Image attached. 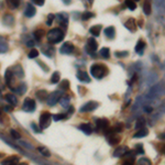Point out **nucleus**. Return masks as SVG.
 Instances as JSON below:
<instances>
[{
	"mask_svg": "<svg viewBox=\"0 0 165 165\" xmlns=\"http://www.w3.org/2000/svg\"><path fill=\"white\" fill-rule=\"evenodd\" d=\"M165 95V79L160 81L158 84L153 85L148 92H146V98L148 99H156Z\"/></svg>",
	"mask_w": 165,
	"mask_h": 165,
	"instance_id": "nucleus-1",
	"label": "nucleus"
},
{
	"mask_svg": "<svg viewBox=\"0 0 165 165\" xmlns=\"http://www.w3.org/2000/svg\"><path fill=\"white\" fill-rule=\"evenodd\" d=\"M65 34H64V31L61 30V29H52L51 31H49V33H47V40H49V42L51 43H58L63 41V39H64Z\"/></svg>",
	"mask_w": 165,
	"mask_h": 165,
	"instance_id": "nucleus-2",
	"label": "nucleus"
},
{
	"mask_svg": "<svg viewBox=\"0 0 165 165\" xmlns=\"http://www.w3.org/2000/svg\"><path fill=\"white\" fill-rule=\"evenodd\" d=\"M90 73H92V75L95 77V78L100 79V78H102V77L107 74V68H106V66H104V65L94 64V65H92V67H90Z\"/></svg>",
	"mask_w": 165,
	"mask_h": 165,
	"instance_id": "nucleus-3",
	"label": "nucleus"
},
{
	"mask_svg": "<svg viewBox=\"0 0 165 165\" xmlns=\"http://www.w3.org/2000/svg\"><path fill=\"white\" fill-rule=\"evenodd\" d=\"M62 98V90H56V92H53L51 95H49V98H47V105L49 106H54L56 105L61 100Z\"/></svg>",
	"mask_w": 165,
	"mask_h": 165,
	"instance_id": "nucleus-4",
	"label": "nucleus"
},
{
	"mask_svg": "<svg viewBox=\"0 0 165 165\" xmlns=\"http://www.w3.org/2000/svg\"><path fill=\"white\" fill-rule=\"evenodd\" d=\"M51 124V113L50 112H43L40 117V128L46 129Z\"/></svg>",
	"mask_w": 165,
	"mask_h": 165,
	"instance_id": "nucleus-5",
	"label": "nucleus"
},
{
	"mask_svg": "<svg viewBox=\"0 0 165 165\" xmlns=\"http://www.w3.org/2000/svg\"><path fill=\"white\" fill-rule=\"evenodd\" d=\"M22 109L27 112L34 111L35 110V101L32 99V98H25L24 101H23Z\"/></svg>",
	"mask_w": 165,
	"mask_h": 165,
	"instance_id": "nucleus-6",
	"label": "nucleus"
},
{
	"mask_svg": "<svg viewBox=\"0 0 165 165\" xmlns=\"http://www.w3.org/2000/svg\"><path fill=\"white\" fill-rule=\"evenodd\" d=\"M97 47H98V43H97L96 40L94 38H89L88 41H87V45H86L87 52H88L90 55H92V54L96 52Z\"/></svg>",
	"mask_w": 165,
	"mask_h": 165,
	"instance_id": "nucleus-7",
	"label": "nucleus"
},
{
	"mask_svg": "<svg viewBox=\"0 0 165 165\" xmlns=\"http://www.w3.org/2000/svg\"><path fill=\"white\" fill-rule=\"evenodd\" d=\"M13 76H15V74H13V72H12L11 69H6V73H4V81H6V84L12 89H13V86H12Z\"/></svg>",
	"mask_w": 165,
	"mask_h": 165,
	"instance_id": "nucleus-8",
	"label": "nucleus"
},
{
	"mask_svg": "<svg viewBox=\"0 0 165 165\" xmlns=\"http://www.w3.org/2000/svg\"><path fill=\"white\" fill-rule=\"evenodd\" d=\"M97 107H98V102H96V101H88L87 104H85L84 106L81 108V112L92 111V110H95Z\"/></svg>",
	"mask_w": 165,
	"mask_h": 165,
	"instance_id": "nucleus-9",
	"label": "nucleus"
},
{
	"mask_svg": "<svg viewBox=\"0 0 165 165\" xmlns=\"http://www.w3.org/2000/svg\"><path fill=\"white\" fill-rule=\"evenodd\" d=\"M74 51V45L71 42H65L60 49V52L62 54H71L73 53Z\"/></svg>",
	"mask_w": 165,
	"mask_h": 165,
	"instance_id": "nucleus-10",
	"label": "nucleus"
},
{
	"mask_svg": "<svg viewBox=\"0 0 165 165\" xmlns=\"http://www.w3.org/2000/svg\"><path fill=\"white\" fill-rule=\"evenodd\" d=\"M96 124H97V129H98V130L107 131L108 128H109V122H108L107 119H97Z\"/></svg>",
	"mask_w": 165,
	"mask_h": 165,
	"instance_id": "nucleus-11",
	"label": "nucleus"
},
{
	"mask_svg": "<svg viewBox=\"0 0 165 165\" xmlns=\"http://www.w3.org/2000/svg\"><path fill=\"white\" fill-rule=\"evenodd\" d=\"M58 23L62 28L66 29L67 27V23H68V15L66 13H60L58 15Z\"/></svg>",
	"mask_w": 165,
	"mask_h": 165,
	"instance_id": "nucleus-12",
	"label": "nucleus"
},
{
	"mask_svg": "<svg viewBox=\"0 0 165 165\" xmlns=\"http://www.w3.org/2000/svg\"><path fill=\"white\" fill-rule=\"evenodd\" d=\"M76 76H77V78L81 81H83V83H89V81H90V78H89L88 74L86 73V72H84V71H78L76 74Z\"/></svg>",
	"mask_w": 165,
	"mask_h": 165,
	"instance_id": "nucleus-13",
	"label": "nucleus"
},
{
	"mask_svg": "<svg viewBox=\"0 0 165 165\" xmlns=\"http://www.w3.org/2000/svg\"><path fill=\"white\" fill-rule=\"evenodd\" d=\"M35 13H36V10H35V8L33 7V4H28L27 8H25V10H24V15H27L28 18H31V17L35 15Z\"/></svg>",
	"mask_w": 165,
	"mask_h": 165,
	"instance_id": "nucleus-14",
	"label": "nucleus"
},
{
	"mask_svg": "<svg viewBox=\"0 0 165 165\" xmlns=\"http://www.w3.org/2000/svg\"><path fill=\"white\" fill-rule=\"evenodd\" d=\"M19 160H20L19 156H15V155H13V156H10V158H6L4 161H2L1 165H13V164H17V163L19 162Z\"/></svg>",
	"mask_w": 165,
	"mask_h": 165,
	"instance_id": "nucleus-15",
	"label": "nucleus"
},
{
	"mask_svg": "<svg viewBox=\"0 0 165 165\" xmlns=\"http://www.w3.org/2000/svg\"><path fill=\"white\" fill-rule=\"evenodd\" d=\"M128 151L129 150H128L127 146H120V148H118V149L113 152V156H116V158H120V156H122V155H124V154H127Z\"/></svg>",
	"mask_w": 165,
	"mask_h": 165,
	"instance_id": "nucleus-16",
	"label": "nucleus"
},
{
	"mask_svg": "<svg viewBox=\"0 0 165 165\" xmlns=\"http://www.w3.org/2000/svg\"><path fill=\"white\" fill-rule=\"evenodd\" d=\"M124 25H126V28L127 29H129V30H131L132 32H134L135 30H137V24H135V21L133 18H130V19L128 20L127 22L124 23Z\"/></svg>",
	"mask_w": 165,
	"mask_h": 165,
	"instance_id": "nucleus-17",
	"label": "nucleus"
},
{
	"mask_svg": "<svg viewBox=\"0 0 165 165\" xmlns=\"http://www.w3.org/2000/svg\"><path fill=\"white\" fill-rule=\"evenodd\" d=\"M4 99L7 100V102L10 104V106H15V105L18 104V99H17L15 95H12V94H7V95L4 96Z\"/></svg>",
	"mask_w": 165,
	"mask_h": 165,
	"instance_id": "nucleus-18",
	"label": "nucleus"
},
{
	"mask_svg": "<svg viewBox=\"0 0 165 165\" xmlns=\"http://www.w3.org/2000/svg\"><path fill=\"white\" fill-rule=\"evenodd\" d=\"M79 129H81L84 133H86V134H92V124H89V123H83V124H81V127H79Z\"/></svg>",
	"mask_w": 165,
	"mask_h": 165,
	"instance_id": "nucleus-19",
	"label": "nucleus"
},
{
	"mask_svg": "<svg viewBox=\"0 0 165 165\" xmlns=\"http://www.w3.org/2000/svg\"><path fill=\"white\" fill-rule=\"evenodd\" d=\"M144 49H145V42H144L143 40H140V41H138L137 45H135V51H137V53L143 54V51H144Z\"/></svg>",
	"mask_w": 165,
	"mask_h": 165,
	"instance_id": "nucleus-20",
	"label": "nucleus"
},
{
	"mask_svg": "<svg viewBox=\"0 0 165 165\" xmlns=\"http://www.w3.org/2000/svg\"><path fill=\"white\" fill-rule=\"evenodd\" d=\"M35 95H36V97L40 100H47V98H49V92H46V90H44V89H41V90L36 92Z\"/></svg>",
	"mask_w": 165,
	"mask_h": 165,
	"instance_id": "nucleus-21",
	"label": "nucleus"
},
{
	"mask_svg": "<svg viewBox=\"0 0 165 165\" xmlns=\"http://www.w3.org/2000/svg\"><path fill=\"white\" fill-rule=\"evenodd\" d=\"M46 47H47V45H43L42 46L43 53L45 54L46 56H49V57H52V56H53V53H54V49H53V47H51L50 45H49V50H46Z\"/></svg>",
	"mask_w": 165,
	"mask_h": 165,
	"instance_id": "nucleus-22",
	"label": "nucleus"
},
{
	"mask_svg": "<svg viewBox=\"0 0 165 165\" xmlns=\"http://www.w3.org/2000/svg\"><path fill=\"white\" fill-rule=\"evenodd\" d=\"M148 133H149V130H148L146 128H142V129H140V130L135 133L134 138H143V137L148 135Z\"/></svg>",
	"mask_w": 165,
	"mask_h": 165,
	"instance_id": "nucleus-23",
	"label": "nucleus"
},
{
	"mask_svg": "<svg viewBox=\"0 0 165 165\" xmlns=\"http://www.w3.org/2000/svg\"><path fill=\"white\" fill-rule=\"evenodd\" d=\"M69 81H67V79H64V81H61V84H60V90H62V92H65V90H67V89L69 88Z\"/></svg>",
	"mask_w": 165,
	"mask_h": 165,
	"instance_id": "nucleus-24",
	"label": "nucleus"
},
{
	"mask_svg": "<svg viewBox=\"0 0 165 165\" xmlns=\"http://www.w3.org/2000/svg\"><path fill=\"white\" fill-rule=\"evenodd\" d=\"M100 31H101V25H94L90 28V33L95 36H98L100 34Z\"/></svg>",
	"mask_w": 165,
	"mask_h": 165,
	"instance_id": "nucleus-25",
	"label": "nucleus"
},
{
	"mask_svg": "<svg viewBox=\"0 0 165 165\" xmlns=\"http://www.w3.org/2000/svg\"><path fill=\"white\" fill-rule=\"evenodd\" d=\"M115 33H116V31H115V28L113 27H109L107 28V29H105V34L107 35L108 38H113L115 36Z\"/></svg>",
	"mask_w": 165,
	"mask_h": 165,
	"instance_id": "nucleus-26",
	"label": "nucleus"
},
{
	"mask_svg": "<svg viewBox=\"0 0 165 165\" xmlns=\"http://www.w3.org/2000/svg\"><path fill=\"white\" fill-rule=\"evenodd\" d=\"M144 126H145V119L143 118V117H140L138 119V121H137V124H135V128L137 129H142V128H144Z\"/></svg>",
	"mask_w": 165,
	"mask_h": 165,
	"instance_id": "nucleus-27",
	"label": "nucleus"
},
{
	"mask_svg": "<svg viewBox=\"0 0 165 165\" xmlns=\"http://www.w3.org/2000/svg\"><path fill=\"white\" fill-rule=\"evenodd\" d=\"M60 78H61L60 73H58V72H54L52 77H51V83H52V84H56V83L60 81Z\"/></svg>",
	"mask_w": 165,
	"mask_h": 165,
	"instance_id": "nucleus-28",
	"label": "nucleus"
},
{
	"mask_svg": "<svg viewBox=\"0 0 165 165\" xmlns=\"http://www.w3.org/2000/svg\"><path fill=\"white\" fill-rule=\"evenodd\" d=\"M4 23L7 25H11L13 23V17L11 15H6L4 17Z\"/></svg>",
	"mask_w": 165,
	"mask_h": 165,
	"instance_id": "nucleus-29",
	"label": "nucleus"
},
{
	"mask_svg": "<svg viewBox=\"0 0 165 165\" xmlns=\"http://www.w3.org/2000/svg\"><path fill=\"white\" fill-rule=\"evenodd\" d=\"M100 55H101V57H104V58H109V56H110V50H109L108 47L101 49V50H100Z\"/></svg>",
	"mask_w": 165,
	"mask_h": 165,
	"instance_id": "nucleus-30",
	"label": "nucleus"
},
{
	"mask_svg": "<svg viewBox=\"0 0 165 165\" xmlns=\"http://www.w3.org/2000/svg\"><path fill=\"white\" fill-rule=\"evenodd\" d=\"M38 150L40 153L42 154V155H44V156H46V158H49V156L51 155L50 151L47 150L46 148H44V146H40V148H38Z\"/></svg>",
	"mask_w": 165,
	"mask_h": 165,
	"instance_id": "nucleus-31",
	"label": "nucleus"
},
{
	"mask_svg": "<svg viewBox=\"0 0 165 165\" xmlns=\"http://www.w3.org/2000/svg\"><path fill=\"white\" fill-rule=\"evenodd\" d=\"M143 11H144V13L148 15L151 13V4L149 1L144 2V4H143Z\"/></svg>",
	"mask_w": 165,
	"mask_h": 165,
	"instance_id": "nucleus-32",
	"label": "nucleus"
},
{
	"mask_svg": "<svg viewBox=\"0 0 165 165\" xmlns=\"http://www.w3.org/2000/svg\"><path fill=\"white\" fill-rule=\"evenodd\" d=\"M13 92H18L19 95H22L23 92H25V90H27V87H25V85L24 84H22L20 87H18V88H13L12 89Z\"/></svg>",
	"mask_w": 165,
	"mask_h": 165,
	"instance_id": "nucleus-33",
	"label": "nucleus"
},
{
	"mask_svg": "<svg viewBox=\"0 0 165 165\" xmlns=\"http://www.w3.org/2000/svg\"><path fill=\"white\" fill-rule=\"evenodd\" d=\"M43 34H44V32H43V30H36L34 32V39L36 40V41H41V39H42V36H43Z\"/></svg>",
	"mask_w": 165,
	"mask_h": 165,
	"instance_id": "nucleus-34",
	"label": "nucleus"
},
{
	"mask_svg": "<svg viewBox=\"0 0 165 165\" xmlns=\"http://www.w3.org/2000/svg\"><path fill=\"white\" fill-rule=\"evenodd\" d=\"M122 129H123V127H122V123H117L116 124L115 127L112 128L111 130L115 132V133H120L121 131H122Z\"/></svg>",
	"mask_w": 165,
	"mask_h": 165,
	"instance_id": "nucleus-35",
	"label": "nucleus"
},
{
	"mask_svg": "<svg viewBox=\"0 0 165 165\" xmlns=\"http://www.w3.org/2000/svg\"><path fill=\"white\" fill-rule=\"evenodd\" d=\"M60 101H61V104H62L63 107H67V106H68V102H69V97L68 96H63Z\"/></svg>",
	"mask_w": 165,
	"mask_h": 165,
	"instance_id": "nucleus-36",
	"label": "nucleus"
},
{
	"mask_svg": "<svg viewBox=\"0 0 165 165\" xmlns=\"http://www.w3.org/2000/svg\"><path fill=\"white\" fill-rule=\"evenodd\" d=\"M94 13H92V12H90V11H86V12H84V13H83V15H81V19L84 20H88V19H90V18H92V17H94Z\"/></svg>",
	"mask_w": 165,
	"mask_h": 165,
	"instance_id": "nucleus-37",
	"label": "nucleus"
},
{
	"mask_svg": "<svg viewBox=\"0 0 165 165\" xmlns=\"http://www.w3.org/2000/svg\"><path fill=\"white\" fill-rule=\"evenodd\" d=\"M126 6H127L130 10H135L137 9V4L134 1H126Z\"/></svg>",
	"mask_w": 165,
	"mask_h": 165,
	"instance_id": "nucleus-38",
	"label": "nucleus"
},
{
	"mask_svg": "<svg viewBox=\"0 0 165 165\" xmlns=\"http://www.w3.org/2000/svg\"><path fill=\"white\" fill-rule=\"evenodd\" d=\"M138 165H152V163H151V161L149 160V158H140L139 160V164Z\"/></svg>",
	"mask_w": 165,
	"mask_h": 165,
	"instance_id": "nucleus-39",
	"label": "nucleus"
},
{
	"mask_svg": "<svg viewBox=\"0 0 165 165\" xmlns=\"http://www.w3.org/2000/svg\"><path fill=\"white\" fill-rule=\"evenodd\" d=\"M29 58H35V57H38L39 56V51L38 50H35V49H33V50H31L30 51V53H29Z\"/></svg>",
	"mask_w": 165,
	"mask_h": 165,
	"instance_id": "nucleus-40",
	"label": "nucleus"
},
{
	"mask_svg": "<svg viewBox=\"0 0 165 165\" xmlns=\"http://www.w3.org/2000/svg\"><path fill=\"white\" fill-rule=\"evenodd\" d=\"M67 115H64V113H57V115H53V120L55 121H58V120H63L66 118Z\"/></svg>",
	"mask_w": 165,
	"mask_h": 165,
	"instance_id": "nucleus-41",
	"label": "nucleus"
},
{
	"mask_svg": "<svg viewBox=\"0 0 165 165\" xmlns=\"http://www.w3.org/2000/svg\"><path fill=\"white\" fill-rule=\"evenodd\" d=\"M134 162H135V158L133 156H131V158H127L126 161L123 162L122 165H134Z\"/></svg>",
	"mask_w": 165,
	"mask_h": 165,
	"instance_id": "nucleus-42",
	"label": "nucleus"
},
{
	"mask_svg": "<svg viewBox=\"0 0 165 165\" xmlns=\"http://www.w3.org/2000/svg\"><path fill=\"white\" fill-rule=\"evenodd\" d=\"M8 4L10 6L11 8H17V7H19V4L20 2L19 1H15V0H9V1H7Z\"/></svg>",
	"mask_w": 165,
	"mask_h": 165,
	"instance_id": "nucleus-43",
	"label": "nucleus"
},
{
	"mask_svg": "<svg viewBox=\"0 0 165 165\" xmlns=\"http://www.w3.org/2000/svg\"><path fill=\"white\" fill-rule=\"evenodd\" d=\"M10 133H11V135H12V138H15V139H20L21 138V135L19 134V132H17L15 130H10Z\"/></svg>",
	"mask_w": 165,
	"mask_h": 165,
	"instance_id": "nucleus-44",
	"label": "nucleus"
},
{
	"mask_svg": "<svg viewBox=\"0 0 165 165\" xmlns=\"http://www.w3.org/2000/svg\"><path fill=\"white\" fill-rule=\"evenodd\" d=\"M53 20H54V15H47V21H46V24H47V25H51L52 22H53Z\"/></svg>",
	"mask_w": 165,
	"mask_h": 165,
	"instance_id": "nucleus-45",
	"label": "nucleus"
},
{
	"mask_svg": "<svg viewBox=\"0 0 165 165\" xmlns=\"http://www.w3.org/2000/svg\"><path fill=\"white\" fill-rule=\"evenodd\" d=\"M137 153H141V154H143L144 153V150H143V148H142V145L140 144V145H137Z\"/></svg>",
	"mask_w": 165,
	"mask_h": 165,
	"instance_id": "nucleus-46",
	"label": "nucleus"
},
{
	"mask_svg": "<svg viewBox=\"0 0 165 165\" xmlns=\"http://www.w3.org/2000/svg\"><path fill=\"white\" fill-rule=\"evenodd\" d=\"M158 149H160V152H161L162 154H165V143L161 144V145L158 146Z\"/></svg>",
	"mask_w": 165,
	"mask_h": 165,
	"instance_id": "nucleus-47",
	"label": "nucleus"
},
{
	"mask_svg": "<svg viewBox=\"0 0 165 165\" xmlns=\"http://www.w3.org/2000/svg\"><path fill=\"white\" fill-rule=\"evenodd\" d=\"M33 4H38V6H43V4H44V1H43V0H33Z\"/></svg>",
	"mask_w": 165,
	"mask_h": 165,
	"instance_id": "nucleus-48",
	"label": "nucleus"
},
{
	"mask_svg": "<svg viewBox=\"0 0 165 165\" xmlns=\"http://www.w3.org/2000/svg\"><path fill=\"white\" fill-rule=\"evenodd\" d=\"M32 129H33V130H34L36 133H39V132L41 131V129H39V128L36 127V124H35V123H32Z\"/></svg>",
	"mask_w": 165,
	"mask_h": 165,
	"instance_id": "nucleus-49",
	"label": "nucleus"
},
{
	"mask_svg": "<svg viewBox=\"0 0 165 165\" xmlns=\"http://www.w3.org/2000/svg\"><path fill=\"white\" fill-rule=\"evenodd\" d=\"M144 110H145L146 112H152V110H153V108L151 107V106H145V108H144Z\"/></svg>",
	"mask_w": 165,
	"mask_h": 165,
	"instance_id": "nucleus-50",
	"label": "nucleus"
},
{
	"mask_svg": "<svg viewBox=\"0 0 165 165\" xmlns=\"http://www.w3.org/2000/svg\"><path fill=\"white\" fill-rule=\"evenodd\" d=\"M121 54H122V56H126V55H127V52H122V53H120V52H117V53H116V55H117V56H121Z\"/></svg>",
	"mask_w": 165,
	"mask_h": 165,
	"instance_id": "nucleus-51",
	"label": "nucleus"
},
{
	"mask_svg": "<svg viewBox=\"0 0 165 165\" xmlns=\"http://www.w3.org/2000/svg\"><path fill=\"white\" fill-rule=\"evenodd\" d=\"M33 45H34V42H33V41H29V42L27 43V46H29V47H32Z\"/></svg>",
	"mask_w": 165,
	"mask_h": 165,
	"instance_id": "nucleus-52",
	"label": "nucleus"
},
{
	"mask_svg": "<svg viewBox=\"0 0 165 165\" xmlns=\"http://www.w3.org/2000/svg\"><path fill=\"white\" fill-rule=\"evenodd\" d=\"M158 138L162 139V140H165V133H161V134L158 135Z\"/></svg>",
	"mask_w": 165,
	"mask_h": 165,
	"instance_id": "nucleus-53",
	"label": "nucleus"
},
{
	"mask_svg": "<svg viewBox=\"0 0 165 165\" xmlns=\"http://www.w3.org/2000/svg\"><path fill=\"white\" fill-rule=\"evenodd\" d=\"M4 158V154H2V153H0V158Z\"/></svg>",
	"mask_w": 165,
	"mask_h": 165,
	"instance_id": "nucleus-54",
	"label": "nucleus"
},
{
	"mask_svg": "<svg viewBox=\"0 0 165 165\" xmlns=\"http://www.w3.org/2000/svg\"><path fill=\"white\" fill-rule=\"evenodd\" d=\"M19 165H28V164H27V163H20Z\"/></svg>",
	"mask_w": 165,
	"mask_h": 165,
	"instance_id": "nucleus-55",
	"label": "nucleus"
},
{
	"mask_svg": "<svg viewBox=\"0 0 165 165\" xmlns=\"http://www.w3.org/2000/svg\"><path fill=\"white\" fill-rule=\"evenodd\" d=\"M0 113H1V109H0Z\"/></svg>",
	"mask_w": 165,
	"mask_h": 165,
	"instance_id": "nucleus-56",
	"label": "nucleus"
},
{
	"mask_svg": "<svg viewBox=\"0 0 165 165\" xmlns=\"http://www.w3.org/2000/svg\"><path fill=\"white\" fill-rule=\"evenodd\" d=\"M13 165H19V164H13Z\"/></svg>",
	"mask_w": 165,
	"mask_h": 165,
	"instance_id": "nucleus-57",
	"label": "nucleus"
}]
</instances>
